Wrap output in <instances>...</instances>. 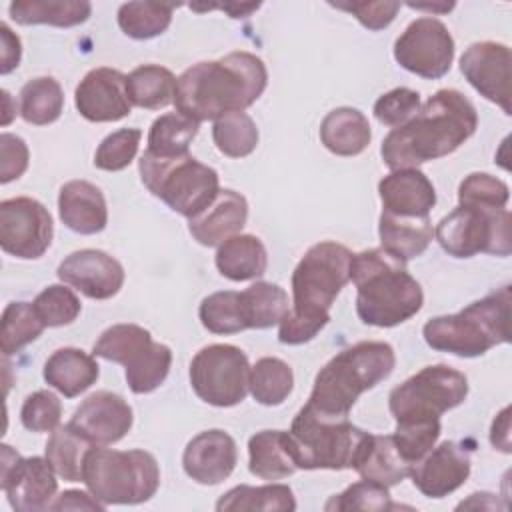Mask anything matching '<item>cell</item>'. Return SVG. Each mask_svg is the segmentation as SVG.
I'll return each mask as SVG.
<instances>
[{
	"mask_svg": "<svg viewBox=\"0 0 512 512\" xmlns=\"http://www.w3.org/2000/svg\"><path fill=\"white\" fill-rule=\"evenodd\" d=\"M268 70L252 52H230L220 60L198 62L176 78L174 106L194 122L244 112L264 92Z\"/></svg>",
	"mask_w": 512,
	"mask_h": 512,
	"instance_id": "1",
	"label": "cell"
},
{
	"mask_svg": "<svg viewBox=\"0 0 512 512\" xmlns=\"http://www.w3.org/2000/svg\"><path fill=\"white\" fill-rule=\"evenodd\" d=\"M214 262L224 278L244 282L266 272L268 252L258 236L236 234L218 246Z\"/></svg>",
	"mask_w": 512,
	"mask_h": 512,
	"instance_id": "30",
	"label": "cell"
},
{
	"mask_svg": "<svg viewBox=\"0 0 512 512\" xmlns=\"http://www.w3.org/2000/svg\"><path fill=\"white\" fill-rule=\"evenodd\" d=\"M152 336L138 324H114L106 328L92 346V354L116 364H126L138 350L148 346Z\"/></svg>",
	"mask_w": 512,
	"mask_h": 512,
	"instance_id": "44",
	"label": "cell"
},
{
	"mask_svg": "<svg viewBox=\"0 0 512 512\" xmlns=\"http://www.w3.org/2000/svg\"><path fill=\"white\" fill-rule=\"evenodd\" d=\"M508 408H504L496 420L492 422V430H490V442L494 448L502 450V452H510V434H508Z\"/></svg>",
	"mask_w": 512,
	"mask_h": 512,
	"instance_id": "56",
	"label": "cell"
},
{
	"mask_svg": "<svg viewBox=\"0 0 512 512\" xmlns=\"http://www.w3.org/2000/svg\"><path fill=\"white\" fill-rule=\"evenodd\" d=\"M0 46V74H8L20 64L22 56L20 38L8 28V24H0Z\"/></svg>",
	"mask_w": 512,
	"mask_h": 512,
	"instance_id": "54",
	"label": "cell"
},
{
	"mask_svg": "<svg viewBox=\"0 0 512 512\" xmlns=\"http://www.w3.org/2000/svg\"><path fill=\"white\" fill-rule=\"evenodd\" d=\"M134 422L130 404L114 392L100 390L90 394L72 414L70 426L98 446L122 440Z\"/></svg>",
	"mask_w": 512,
	"mask_h": 512,
	"instance_id": "20",
	"label": "cell"
},
{
	"mask_svg": "<svg viewBox=\"0 0 512 512\" xmlns=\"http://www.w3.org/2000/svg\"><path fill=\"white\" fill-rule=\"evenodd\" d=\"M44 322L40 320L34 304L30 302H10L0 320V348L4 356L20 352L26 344L34 342L42 330Z\"/></svg>",
	"mask_w": 512,
	"mask_h": 512,
	"instance_id": "40",
	"label": "cell"
},
{
	"mask_svg": "<svg viewBox=\"0 0 512 512\" xmlns=\"http://www.w3.org/2000/svg\"><path fill=\"white\" fill-rule=\"evenodd\" d=\"M64 108V92L52 76L28 80L20 90V116L34 126H46L60 118Z\"/></svg>",
	"mask_w": 512,
	"mask_h": 512,
	"instance_id": "36",
	"label": "cell"
},
{
	"mask_svg": "<svg viewBox=\"0 0 512 512\" xmlns=\"http://www.w3.org/2000/svg\"><path fill=\"white\" fill-rule=\"evenodd\" d=\"M100 374L94 356L80 348H58L44 364V380L66 398H76L86 392Z\"/></svg>",
	"mask_w": 512,
	"mask_h": 512,
	"instance_id": "26",
	"label": "cell"
},
{
	"mask_svg": "<svg viewBox=\"0 0 512 512\" xmlns=\"http://www.w3.org/2000/svg\"><path fill=\"white\" fill-rule=\"evenodd\" d=\"M212 140L224 156L244 158L258 146V128L246 112H228L214 120Z\"/></svg>",
	"mask_w": 512,
	"mask_h": 512,
	"instance_id": "42",
	"label": "cell"
},
{
	"mask_svg": "<svg viewBox=\"0 0 512 512\" xmlns=\"http://www.w3.org/2000/svg\"><path fill=\"white\" fill-rule=\"evenodd\" d=\"M2 100H4V116H2V124H8L12 120V112H10V94L6 90H2Z\"/></svg>",
	"mask_w": 512,
	"mask_h": 512,
	"instance_id": "59",
	"label": "cell"
},
{
	"mask_svg": "<svg viewBox=\"0 0 512 512\" xmlns=\"http://www.w3.org/2000/svg\"><path fill=\"white\" fill-rule=\"evenodd\" d=\"M478 126L474 104L458 90L442 88L406 124L392 128L380 148L390 170L416 168L458 150Z\"/></svg>",
	"mask_w": 512,
	"mask_h": 512,
	"instance_id": "2",
	"label": "cell"
},
{
	"mask_svg": "<svg viewBox=\"0 0 512 512\" xmlns=\"http://www.w3.org/2000/svg\"><path fill=\"white\" fill-rule=\"evenodd\" d=\"M142 132L138 128H122L108 134L94 154V166L106 172L124 170L138 154Z\"/></svg>",
	"mask_w": 512,
	"mask_h": 512,
	"instance_id": "47",
	"label": "cell"
},
{
	"mask_svg": "<svg viewBox=\"0 0 512 512\" xmlns=\"http://www.w3.org/2000/svg\"><path fill=\"white\" fill-rule=\"evenodd\" d=\"M128 98L134 106L160 110L174 102L176 76L158 64H142L126 76Z\"/></svg>",
	"mask_w": 512,
	"mask_h": 512,
	"instance_id": "32",
	"label": "cell"
},
{
	"mask_svg": "<svg viewBox=\"0 0 512 512\" xmlns=\"http://www.w3.org/2000/svg\"><path fill=\"white\" fill-rule=\"evenodd\" d=\"M420 110V94L412 88H394L374 102V116L380 124L398 128Z\"/></svg>",
	"mask_w": 512,
	"mask_h": 512,
	"instance_id": "51",
	"label": "cell"
},
{
	"mask_svg": "<svg viewBox=\"0 0 512 512\" xmlns=\"http://www.w3.org/2000/svg\"><path fill=\"white\" fill-rule=\"evenodd\" d=\"M440 420L430 422H396L392 434L402 456L414 466L426 452H430L440 438Z\"/></svg>",
	"mask_w": 512,
	"mask_h": 512,
	"instance_id": "48",
	"label": "cell"
},
{
	"mask_svg": "<svg viewBox=\"0 0 512 512\" xmlns=\"http://www.w3.org/2000/svg\"><path fill=\"white\" fill-rule=\"evenodd\" d=\"M432 234L430 216H398L382 210L378 220L380 248L404 264L428 248Z\"/></svg>",
	"mask_w": 512,
	"mask_h": 512,
	"instance_id": "25",
	"label": "cell"
},
{
	"mask_svg": "<svg viewBox=\"0 0 512 512\" xmlns=\"http://www.w3.org/2000/svg\"><path fill=\"white\" fill-rule=\"evenodd\" d=\"M396 364L388 342H358L340 350L314 378L308 406L330 416H348L358 396L386 380Z\"/></svg>",
	"mask_w": 512,
	"mask_h": 512,
	"instance_id": "5",
	"label": "cell"
},
{
	"mask_svg": "<svg viewBox=\"0 0 512 512\" xmlns=\"http://www.w3.org/2000/svg\"><path fill=\"white\" fill-rule=\"evenodd\" d=\"M410 8H416V10H432V12H450L454 8V2L450 4H408Z\"/></svg>",
	"mask_w": 512,
	"mask_h": 512,
	"instance_id": "58",
	"label": "cell"
},
{
	"mask_svg": "<svg viewBox=\"0 0 512 512\" xmlns=\"http://www.w3.org/2000/svg\"><path fill=\"white\" fill-rule=\"evenodd\" d=\"M216 510H262V512H292L296 510V500L286 484H266V486H246L240 484L228 490L218 502Z\"/></svg>",
	"mask_w": 512,
	"mask_h": 512,
	"instance_id": "35",
	"label": "cell"
},
{
	"mask_svg": "<svg viewBox=\"0 0 512 512\" xmlns=\"http://www.w3.org/2000/svg\"><path fill=\"white\" fill-rule=\"evenodd\" d=\"M202 326L212 334H236L246 328L240 292L222 290L206 296L198 308Z\"/></svg>",
	"mask_w": 512,
	"mask_h": 512,
	"instance_id": "43",
	"label": "cell"
},
{
	"mask_svg": "<svg viewBox=\"0 0 512 512\" xmlns=\"http://www.w3.org/2000/svg\"><path fill=\"white\" fill-rule=\"evenodd\" d=\"M54 224L46 206L28 196L0 202V246L6 254L34 260L52 244Z\"/></svg>",
	"mask_w": 512,
	"mask_h": 512,
	"instance_id": "14",
	"label": "cell"
},
{
	"mask_svg": "<svg viewBox=\"0 0 512 512\" xmlns=\"http://www.w3.org/2000/svg\"><path fill=\"white\" fill-rule=\"evenodd\" d=\"M92 4L86 0H14L8 14L16 24H50L58 28L78 26L88 20Z\"/></svg>",
	"mask_w": 512,
	"mask_h": 512,
	"instance_id": "31",
	"label": "cell"
},
{
	"mask_svg": "<svg viewBox=\"0 0 512 512\" xmlns=\"http://www.w3.org/2000/svg\"><path fill=\"white\" fill-rule=\"evenodd\" d=\"M470 448L446 440L426 452L410 470L414 486L428 498H444L458 490L470 476Z\"/></svg>",
	"mask_w": 512,
	"mask_h": 512,
	"instance_id": "19",
	"label": "cell"
},
{
	"mask_svg": "<svg viewBox=\"0 0 512 512\" xmlns=\"http://www.w3.org/2000/svg\"><path fill=\"white\" fill-rule=\"evenodd\" d=\"M62 404L50 390H36L26 396L20 408V422L30 432H52L58 428Z\"/></svg>",
	"mask_w": 512,
	"mask_h": 512,
	"instance_id": "50",
	"label": "cell"
},
{
	"mask_svg": "<svg viewBox=\"0 0 512 512\" xmlns=\"http://www.w3.org/2000/svg\"><path fill=\"white\" fill-rule=\"evenodd\" d=\"M396 62L426 80L442 78L454 60V38L444 22L432 16L416 18L394 42Z\"/></svg>",
	"mask_w": 512,
	"mask_h": 512,
	"instance_id": "13",
	"label": "cell"
},
{
	"mask_svg": "<svg viewBox=\"0 0 512 512\" xmlns=\"http://www.w3.org/2000/svg\"><path fill=\"white\" fill-rule=\"evenodd\" d=\"M320 140L336 156H356L372 140L368 118L350 106L330 110L320 124Z\"/></svg>",
	"mask_w": 512,
	"mask_h": 512,
	"instance_id": "28",
	"label": "cell"
},
{
	"mask_svg": "<svg viewBox=\"0 0 512 512\" xmlns=\"http://www.w3.org/2000/svg\"><path fill=\"white\" fill-rule=\"evenodd\" d=\"M200 124L180 112L158 116L148 132V148L152 156L176 158L188 154L190 142L196 138Z\"/></svg>",
	"mask_w": 512,
	"mask_h": 512,
	"instance_id": "37",
	"label": "cell"
},
{
	"mask_svg": "<svg viewBox=\"0 0 512 512\" xmlns=\"http://www.w3.org/2000/svg\"><path fill=\"white\" fill-rule=\"evenodd\" d=\"M468 396V378L446 364L426 366L388 396V406L396 422H430Z\"/></svg>",
	"mask_w": 512,
	"mask_h": 512,
	"instance_id": "11",
	"label": "cell"
},
{
	"mask_svg": "<svg viewBox=\"0 0 512 512\" xmlns=\"http://www.w3.org/2000/svg\"><path fill=\"white\" fill-rule=\"evenodd\" d=\"M294 388L292 368L274 356H264L250 366L248 390L258 404L278 406L282 404Z\"/></svg>",
	"mask_w": 512,
	"mask_h": 512,
	"instance_id": "38",
	"label": "cell"
},
{
	"mask_svg": "<svg viewBox=\"0 0 512 512\" xmlns=\"http://www.w3.org/2000/svg\"><path fill=\"white\" fill-rule=\"evenodd\" d=\"M28 146L26 142L10 132L0 134V182L8 184L20 178L28 168Z\"/></svg>",
	"mask_w": 512,
	"mask_h": 512,
	"instance_id": "53",
	"label": "cell"
},
{
	"mask_svg": "<svg viewBox=\"0 0 512 512\" xmlns=\"http://www.w3.org/2000/svg\"><path fill=\"white\" fill-rule=\"evenodd\" d=\"M354 470L364 480H372L376 484L390 488L402 482L406 476H410L412 464L402 456L392 434H370Z\"/></svg>",
	"mask_w": 512,
	"mask_h": 512,
	"instance_id": "29",
	"label": "cell"
},
{
	"mask_svg": "<svg viewBox=\"0 0 512 512\" xmlns=\"http://www.w3.org/2000/svg\"><path fill=\"white\" fill-rule=\"evenodd\" d=\"M56 274L64 284H70L92 300H108L116 296L124 284L122 264L96 248L68 254L60 262Z\"/></svg>",
	"mask_w": 512,
	"mask_h": 512,
	"instance_id": "18",
	"label": "cell"
},
{
	"mask_svg": "<svg viewBox=\"0 0 512 512\" xmlns=\"http://www.w3.org/2000/svg\"><path fill=\"white\" fill-rule=\"evenodd\" d=\"M330 6L350 12L364 28L382 30L398 14L400 2H330Z\"/></svg>",
	"mask_w": 512,
	"mask_h": 512,
	"instance_id": "52",
	"label": "cell"
},
{
	"mask_svg": "<svg viewBox=\"0 0 512 512\" xmlns=\"http://www.w3.org/2000/svg\"><path fill=\"white\" fill-rule=\"evenodd\" d=\"M248 468L262 480H280L298 470L286 430H262L248 440Z\"/></svg>",
	"mask_w": 512,
	"mask_h": 512,
	"instance_id": "27",
	"label": "cell"
},
{
	"mask_svg": "<svg viewBox=\"0 0 512 512\" xmlns=\"http://www.w3.org/2000/svg\"><path fill=\"white\" fill-rule=\"evenodd\" d=\"M434 234L442 250L454 258H470L480 252L508 256L512 252L510 212L506 208L458 204L438 222Z\"/></svg>",
	"mask_w": 512,
	"mask_h": 512,
	"instance_id": "10",
	"label": "cell"
},
{
	"mask_svg": "<svg viewBox=\"0 0 512 512\" xmlns=\"http://www.w3.org/2000/svg\"><path fill=\"white\" fill-rule=\"evenodd\" d=\"M82 482L104 506L140 504L160 486V468L146 450L90 448L84 460Z\"/></svg>",
	"mask_w": 512,
	"mask_h": 512,
	"instance_id": "8",
	"label": "cell"
},
{
	"mask_svg": "<svg viewBox=\"0 0 512 512\" xmlns=\"http://www.w3.org/2000/svg\"><path fill=\"white\" fill-rule=\"evenodd\" d=\"M512 290L502 286L496 292L468 304L456 314L436 316L422 328L432 350L460 358H476L510 340Z\"/></svg>",
	"mask_w": 512,
	"mask_h": 512,
	"instance_id": "6",
	"label": "cell"
},
{
	"mask_svg": "<svg viewBox=\"0 0 512 512\" xmlns=\"http://www.w3.org/2000/svg\"><path fill=\"white\" fill-rule=\"evenodd\" d=\"M298 470L354 468L370 432L354 426L348 416L322 414L304 404L288 430Z\"/></svg>",
	"mask_w": 512,
	"mask_h": 512,
	"instance_id": "7",
	"label": "cell"
},
{
	"mask_svg": "<svg viewBox=\"0 0 512 512\" xmlns=\"http://www.w3.org/2000/svg\"><path fill=\"white\" fill-rule=\"evenodd\" d=\"M248 220V202L236 190H220L216 198L194 218L188 220L192 238L202 246H220L236 236Z\"/></svg>",
	"mask_w": 512,
	"mask_h": 512,
	"instance_id": "22",
	"label": "cell"
},
{
	"mask_svg": "<svg viewBox=\"0 0 512 512\" xmlns=\"http://www.w3.org/2000/svg\"><path fill=\"white\" fill-rule=\"evenodd\" d=\"M106 506L92 494L80 490H64L54 498L50 510H104Z\"/></svg>",
	"mask_w": 512,
	"mask_h": 512,
	"instance_id": "55",
	"label": "cell"
},
{
	"mask_svg": "<svg viewBox=\"0 0 512 512\" xmlns=\"http://www.w3.org/2000/svg\"><path fill=\"white\" fill-rule=\"evenodd\" d=\"M382 210L398 216H428L436 204V190L418 168L392 170L378 182Z\"/></svg>",
	"mask_w": 512,
	"mask_h": 512,
	"instance_id": "23",
	"label": "cell"
},
{
	"mask_svg": "<svg viewBox=\"0 0 512 512\" xmlns=\"http://www.w3.org/2000/svg\"><path fill=\"white\" fill-rule=\"evenodd\" d=\"M54 474L56 472L46 458H22L8 444H2L0 488L14 510H50L58 490V480Z\"/></svg>",
	"mask_w": 512,
	"mask_h": 512,
	"instance_id": "15",
	"label": "cell"
},
{
	"mask_svg": "<svg viewBox=\"0 0 512 512\" xmlns=\"http://www.w3.org/2000/svg\"><path fill=\"white\" fill-rule=\"evenodd\" d=\"M240 304L246 328H270L290 310L288 294L284 288L272 282H254L240 292Z\"/></svg>",
	"mask_w": 512,
	"mask_h": 512,
	"instance_id": "34",
	"label": "cell"
},
{
	"mask_svg": "<svg viewBox=\"0 0 512 512\" xmlns=\"http://www.w3.org/2000/svg\"><path fill=\"white\" fill-rule=\"evenodd\" d=\"M58 216L76 234H98L108 224L102 190L88 180H70L58 194Z\"/></svg>",
	"mask_w": 512,
	"mask_h": 512,
	"instance_id": "24",
	"label": "cell"
},
{
	"mask_svg": "<svg viewBox=\"0 0 512 512\" xmlns=\"http://www.w3.org/2000/svg\"><path fill=\"white\" fill-rule=\"evenodd\" d=\"M326 510H368V512H380V510H394L396 506L390 500L388 488L382 484H376L372 480H360L350 484L344 492L332 496L326 506Z\"/></svg>",
	"mask_w": 512,
	"mask_h": 512,
	"instance_id": "46",
	"label": "cell"
},
{
	"mask_svg": "<svg viewBox=\"0 0 512 512\" xmlns=\"http://www.w3.org/2000/svg\"><path fill=\"white\" fill-rule=\"evenodd\" d=\"M142 184L170 210L188 220L200 214L220 192L218 172L194 156L158 158L144 152L138 160Z\"/></svg>",
	"mask_w": 512,
	"mask_h": 512,
	"instance_id": "9",
	"label": "cell"
},
{
	"mask_svg": "<svg viewBox=\"0 0 512 512\" xmlns=\"http://www.w3.org/2000/svg\"><path fill=\"white\" fill-rule=\"evenodd\" d=\"M172 364V350L166 344L150 342L138 350L126 364V382L134 394H148L156 390L168 376Z\"/></svg>",
	"mask_w": 512,
	"mask_h": 512,
	"instance_id": "39",
	"label": "cell"
},
{
	"mask_svg": "<svg viewBox=\"0 0 512 512\" xmlns=\"http://www.w3.org/2000/svg\"><path fill=\"white\" fill-rule=\"evenodd\" d=\"M74 104L88 122H118L132 110L126 76L108 66L90 70L74 92Z\"/></svg>",
	"mask_w": 512,
	"mask_h": 512,
	"instance_id": "17",
	"label": "cell"
},
{
	"mask_svg": "<svg viewBox=\"0 0 512 512\" xmlns=\"http://www.w3.org/2000/svg\"><path fill=\"white\" fill-rule=\"evenodd\" d=\"M250 362L232 344H210L196 352L190 362V384L206 404L228 408L240 404L248 394Z\"/></svg>",
	"mask_w": 512,
	"mask_h": 512,
	"instance_id": "12",
	"label": "cell"
},
{
	"mask_svg": "<svg viewBox=\"0 0 512 512\" xmlns=\"http://www.w3.org/2000/svg\"><path fill=\"white\" fill-rule=\"evenodd\" d=\"M352 252L338 242L324 240L306 250L292 272V306L280 320L282 344L310 342L330 320V308L350 282Z\"/></svg>",
	"mask_w": 512,
	"mask_h": 512,
	"instance_id": "3",
	"label": "cell"
},
{
	"mask_svg": "<svg viewBox=\"0 0 512 512\" xmlns=\"http://www.w3.org/2000/svg\"><path fill=\"white\" fill-rule=\"evenodd\" d=\"M350 280L356 286V314L368 326L392 328L420 312L424 294L418 280L382 248L352 254Z\"/></svg>",
	"mask_w": 512,
	"mask_h": 512,
	"instance_id": "4",
	"label": "cell"
},
{
	"mask_svg": "<svg viewBox=\"0 0 512 512\" xmlns=\"http://www.w3.org/2000/svg\"><path fill=\"white\" fill-rule=\"evenodd\" d=\"M238 462L234 438L224 430H204L184 448V472L198 484L214 486L224 482Z\"/></svg>",
	"mask_w": 512,
	"mask_h": 512,
	"instance_id": "21",
	"label": "cell"
},
{
	"mask_svg": "<svg viewBox=\"0 0 512 512\" xmlns=\"http://www.w3.org/2000/svg\"><path fill=\"white\" fill-rule=\"evenodd\" d=\"M212 8H222L224 12L230 14V18H246L250 16L254 10L260 8V4H222V6H212Z\"/></svg>",
	"mask_w": 512,
	"mask_h": 512,
	"instance_id": "57",
	"label": "cell"
},
{
	"mask_svg": "<svg viewBox=\"0 0 512 512\" xmlns=\"http://www.w3.org/2000/svg\"><path fill=\"white\" fill-rule=\"evenodd\" d=\"M174 8V4L126 2L118 8V26L134 40H148L170 26Z\"/></svg>",
	"mask_w": 512,
	"mask_h": 512,
	"instance_id": "41",
	"label": "cell"
},
{
	"mask_svg": "<svg viewBox=\"0 0 512 512\" xmlns=\"http://www.w3.org/2000/svg\"><path fill=\"white\" fill-rule=\"evenodd\" d=\"M510 48L500 42L470 44L460 56L464 78L490 102L498 104L504 114H512L510 106Z\"/></svg>",
	"mask_w": 512,
	"mask_h": 512,
	"instance_id": "16",
	"label": "cell"
},
{
	"mask_svg": "<svg viewBox=\"0 0 512 512\" xmlns=\"http://www.w3.org/2000/svg\"><path fill=\"white\" fill-rule=\"evenodd\" d=\"M92 446L94 444L76 432L70 424H64L52 430L44 452L46 460L60 478L68 482H82L84 460Z\"/></svg>",
	"mask_w": 512,
	"mask_h": 512,
	"instance_id": "33",
	"label": "cell"
},
{
	"mask_svg": "<svg viewBox=\"0 0 512 512\" xmlns=\"http://www.w3.org/2000/svg\"><path fill=\"white\" fill-rule=\"evenodd\" d=\"M510 198L508 184L486 172L468 174L458 186V204H482L506 208Z\"/></svg>",
	"mask_w": 512,
	"mask_h": 512,
	"instance_id": "49",
	"label": "cell"
},
{
	"mask_svg": "<svg viewBox=\"0 0 512 512\" xmlns=\"http://www.w3.org/2000/svg\"><path fill=\"white\" fill-rule=\"evenodd\" d=\"M32 304L46 328H58V326L72 324L82 310L78 296L64 284L46 286L34 298Z\"/></svg>",
	"mask_w": 512,
	"mask_h": 512,
	"instance_id": "45",
	"label": "cell"
}]
</instances>
